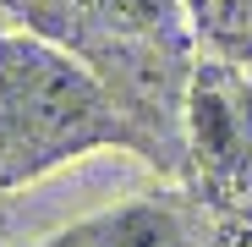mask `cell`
Listing matches in <instances>:
<instances>
[{
	"instance_id": "obj_1",
	"label": "cell",
	"mask_w": 252,
	"mask_h": 247,
	"mask_svg": "<svg viewBox=\"0 0 252 247\" xmlns=\"http://www.w3.org/2000/svg\"><path fill=\"white\" fill-rule=\"evenodd\" d=\"M104 143L143 148L104 82L44 38H0V187Z\"/></svg>"
},
{
	"instance_id": "obj_2",
	"label": "cell",
	"mask_w": 252,
	"mask_h": 247,
	"mask_svg": "<svg viewBox=\"0 0 252 247\" xmlns=\"http://www.w3.org/2000/svg\"><path fill=\"white\" fill-rule=\"evenodd\" d=\"M187 154L208 198L236 203L252 187V94L230 61H197L181 105Z\"/></svg>"
},
{
	"instance_id": "obj_3",
	"label": "cell",
	"mask_w": 252,
	"mask_h": 247,
	"mask_svg": "<svg viewBox=\"0 0 252 247\" xmlns=\"http://www.w3.org/2000/svg\"><path fill=\"white\" fill-rule=\"evenodd\" d=\"M55 247H192V231L176 203H126L66 231Z\"/></svg>"
},
{
	"instance_id": "obj_4",
	"label": "cell",
	"mask_w": 252,
	"mask_h": 247,
	"mask_svg": "<svg viewBox=\"0 0 252 247\" xmlns=\"http://www.w3.org/2000/svg\"><path fill=\"white\" fill-rule=\"evenodd\" d=\"M192 28L214 50V61H252V0H192Z\"/></svg>"
}]
</instances>
